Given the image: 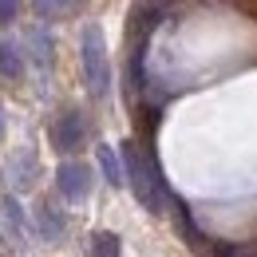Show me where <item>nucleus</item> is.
Masks as SVG:
<instances>
[{"label":"nucleus","mask_w":257,"mask_h":257,"mask_svg":"<svg viewBox=\"0 0 257 257\" xmlns=\"http://www.w3.org/2000/svg\"><path fill=\"white\" fill-rule=\"evenodd\" d=\"M119 151H123V162H127V182H131V190H135V198L143 202V210H151V214H170V210L178 206V198L170 194V186H166V178H162L155 155L143 151V147L131 143V139L119 147Z\"/></svg>","instance_id":"obj_1"},{"label":"nucleus","mask_w":257,"mask_h":257,"mask_svg":"<svg viewBox=\"0 0 257 257\" xmlns=\"http://www.w3.org/2000/svg\"><path fill=\"white\" fill-rule=\"evenodd\" d=\"M79 56H83V75H87L91 95L95 99L111 95V60H107V44H103L99 24L83 28V36H79Z\"/></svg>","instance_id":"obj_2"},{"label":"nucleus","mask_w":257,"mask_h":257,"mask_svg":"<svg viewBox=\"0 0 257 257\" xmlns=\"http://www.w3.org/2000/svg\"><path fill=\"white\" fill-rule=\"evenodd\" d=\"M56 186H60V194H64L67 202H83L91 194V186H95V174L83 162H64L56 170Z\"/></svg>","instance_id":"obj_3"},{"label":"nucleus","mask_w":257,"mask_h":257,"mask_svg":"<svg viewBox=\"0 0 257 257\" xmlns=\"http://www.w3.org/2000/svg\"><path fill=\"white\" fill-rule=\"evenodd\" d=\"M83 135H87V123H83L79 111H64V115L52 123V143H56V151H64V155H71V151L83 143Z\"/></svg>","instance_id":"obj_4"},{"label":"nucleus","mask_w":257,"mask_h":257,"mask_svg":"<svg viewBox=\"0 0 257 257\" xmlns=\"http://www.w3.org/2000/svg\"><path fill=\"white\" fill-rule=\"evenodd\" d=\"M99 166H103V174H107V182L111 186H123L127 182V162H119V155L111 151V147H99Z\"/></svg>","instance_id":"obj_5"},{"label":"nucleus","mask_w":257,"mask_h":257,"mask_svg":"<svg viewBox=\"0 0 257 257\" xmlns=\"http://www.w3.org/2000/svg\"><path fill=\"white\" fill-rule=\"evenodd\" d=\"M0 75L4 79H20L24 75V56L16 44H0Z\"/></svg>","instance_id":"obj_6"},{"label":"nucleus","mask_w":257,"mask_h":257,"mask_svg":"<svg viewBox=\"0 0 257 257\" xmlns=\"http://www.w3.org/2000/svg\"><path fill=\"white\" fill-rule=\"evenodd\" d=\"M40 20H67L75 12V0H32Z\"/></svg>","instance_id":"obj_7"},{"label":"nucleus","mask_w":257,"mask_h":257,"mask_svg":"<svg viewBox=\"0 0 257 257\" xmlns=\"http://www.w3.org/2000/svg\"><path fill=\"white\" fill-rule=\"evenodd\" d=\"M202 253L210 257H257V241H245V245H225V241H210Z\"/></svg>","instance_id":"obj_8"},{"label":"nucleus","mask_w":257,"mask_h":257,"mask_svg":"<svg viewBox=\"0 0 257 257\" xmlns=\"http://www.w3.org/2000/svg\"><path fill=\"white\" fill-rule=\"evenodd\" d=\"M40 229H44L48 241H60V237H64V218H60V210L40 206Z\"/></svg>","instance_id":"obj_9"},{"label":"nucleus","mask_w":257,"mask_h":257,"mask_svg":"<svg viewBox=\"0 0 257 257\" xmlns=\"http://www.w3.org/2000/svg\"><path fill=\"white\" fill-rule=\"evenodd\" d=\"M91 257H119V237L111 229H99L91 237Z\"/></svg>","instance_id":"obj_10"},{"label":"nucleus","mask_w":257,"mask_h":257,"mask_svg":"<svg viewBox=\"0 0 257 257\" xmlns=\"http://www.w3.org/2000/svg\"><path fill=\"white\" fill-rule=\"evenodd\" d=\"M16 8H20V0H0V24H12Z\"/></svg>","instance_id":"obj_11"},{"label":"nucleus","mask_w":257,"mask_h":257,"mask_svg":"<svg viewBox=\"0 0 257 257\" xmlns=\"http://www.w3.org/2000/svg\"><path fill=\"white\" fill-rule=\"evenodd\" d=\"M0 139H4V119H0Z\"/></svg>","instance_id":"obj_12"}]
</instances>
